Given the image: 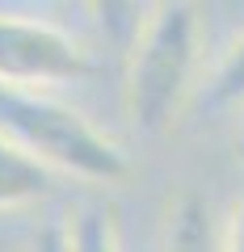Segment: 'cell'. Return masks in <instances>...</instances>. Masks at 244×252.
<instances>
[{
	"mask_svg": "<svg viewBox=\"0 0 244 252\" xmlns=\"http://www.w3.org/2000/svg\"><path fill=\"white\" fill-rule=\"evenodd\" d=\"M198 101L210 114H244V34L215 59L198 89Z\"/></svg>",
	"mask_w": 244,
	"mask_h": 252,
	"instance_id": "6",
	"label": "cell"
},
{
	"mask_svg": "<svg viewBox=\"0 0 244 252\" xmlns=\"http://www.w3.org/2000/svg\"><path fill=\"white\" fill-rule=\"evenodd\" d=\"M72 252H122L109 210H80L72 219Z\"/></svg>",
	"mask_w": 244,
	"mask_h": 252,
	"instance_id": "7",
	"label": "cell"
},
{
	"mask_svg": "<svg viewBox=\"0 0 244 252\" xmlns=\"http://www.w3.org/2000/svg\"><path fill=\"white\" fill-rule=\"evenodd\" d=\"M0 130L34 152L51 172H68L89 185H114L131 172V152L105 135L76 105L51 93H4L0 89Z\"/></svg>",
	"mask_w": 244,
	"mask_h": 252,
	"instance_id": "2",
	"label": "cell"
},
{
	"mask_svg": "<svg viewBox=\"0 0 244 252\" xmlns=\"http://www.w3.org/2000/svg\"><path fill=\"white\" fill-rule=\"evenodd\" d=\"M89 72L84 46L64 26L30 13H0V89L51 93Z\"/></svg>",
	"mask_w": 244,
	"mask_h": 252,
	"instance_id": "3",
	"label": "cell"
},
{
	"mask_svg": "<svg viewBox=\"0 0 244 252\" xmlns=\"http://www.w3.org/2000/svg\"><path fill=\"white\" fill-rule=\"evenodd\" d=\"M223 252H244V198L232 206V219H227V231H223Z\"/></svg>",
	"mask_w": 244,
	"mask_h": 252,
	"instance_id": "9",
	"label": "cell"
},
{
	"mask_svg": "<svg viewBox=\"0 0 244 252\" xmlns=\"http://www.w3.org/2000/svg\"><path fill=\"white\" fill-rule=\"evenodd\" d=\"M51 185H55V172L34 152H26L13 135L0 130V215L42 202Z\"/></svg>",
	"mask_w": 244,
	"mask_h": 252,
	"instance_id": "4",
	"label": "cell"
},
{
	"mask_svg": "<svg viewBox=\"0 0 244 252\" xmlns=\"http://www.w3.org/2000/svg\"><path fill=\"white\" fill-rule=\"evenodd\" d=\"M236 156L244 160V114H240V126H236Z\"/></svg>",
	"mask_w": 244,
	"mask_h": 252,
	"instance_id": "10",
	"label": "cell"
},
{
	"mask_svg": "<svg viewBox=\"0 0 244 252\" xmlns=\"http://www.w3.org/2000/svg\"><path fill=\"white\" fill-rule=\"evenodd\" d=\"M160 252H223V235L215 227V210L202 193L185 189L164 215Z\"/></svg>",
	"mask_w": 244,
	"mask_h": 252,
	"instance_id": "5",
	"label": "cell"
},
{
	"mask_svg": "<svg viewBox=\"0 0 244 252\" xmlns=\"http://www.w3.org/2000/svg\"><path fill=\"white\" fill-rule=\"evenodd\" d=\"M30 252H72V219H51L34 235Z\"/></svg>",
	"mask_w": 244,
	"mask_h": 252,
	"instance_id": "8",
	"label": "cell"
},
{
	"mask_svg": "<svg viewBox=\"0 0 244 252\" xmlns=\"http://www.w3.org/2000/svg\"><path fill=\"white\" fill-rule=\"evenodd\" d=\"M202 21L185 0L152 4L135 26L127 59V114L139 130H164L198 89Z\"/></svg>",
	"mask_w": 244,
	"mask_h": 252,
	"instance_id": "1",
	"label": "cell"
}]
</instances>
